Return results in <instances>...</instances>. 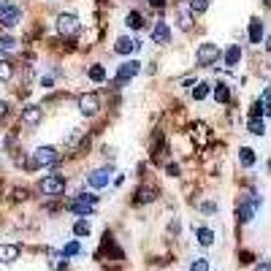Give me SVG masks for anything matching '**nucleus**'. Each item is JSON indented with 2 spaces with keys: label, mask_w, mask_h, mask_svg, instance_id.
Wrapping results in <instances>:
<instances>
[{
  "label": "nucleus",
  "mask_w": 271,
  "mask_h": 271,
  "mask_svg": "<svg viewBox=\"0 0 271 271\" xmlns=\"http://www.w3.org/2000/svg\"><path fill=\"white\" fill-rule=\"evenodd\" d=\"M125 25H128L130 30H141V27H144V16H141V11H130L128 16H125Z\"/></svg>",
  "instance_id": "412c9836"
},
{
  "label": "nucleus",
  "mask_w": 271,
  "mask_h": 271,
  "mask_svg": "<svg viewBox=\"0 0 271 271\" xmlns=\"http://www.w3.org/2000/svg\"><path fill=\"white\" fill-rule=\"evenodd\" d=\"M16 52V38L14 35H0V54Z\"/></svg>",
  "instance_id": "aec40b11"
},
{
  "label": "nucleus",
  "mask_w": 271,
  "mask_h": 271,
  "mask_svg": "<svg viewBox=\"0 0 271 271\" xmlns=\"http://www.w3.org/2000/svg\"><path fill=\"white\" fill-rule=\"evenodd\" d=\"M79 16L76 14H60L57 16V33L60 35H65V38H71V35H76L79 33Z\"/></svg>",
  "instance_id": "423d86ee"
},
{
  "label": "nucleus",
  "mask_w": 271,
  "mask_h": 271,
  "mask_svg": "<svg viewBox=\"0 0 271 271\" xmlns=\"http://www.w3.org/2000/svg\"><path fill=\"white\" fill-rule=\"evenodd\" d=\"M133 201L139 203V206H141V203H152V201H154V187L141 185L139 190H136V198H133Z\"/></svg>",
  "instance_id": "f3484780"
},
{
  "label": "nucleus",
  "mask_w": 271,
  "mask_h": 271,
  "mask_svg": "<svg viewBox=\"0 0 271 271\" xmlns=\"http://www.w3.org/2000/svg\"><path fill=\"white\" fill-rule=\"evenodd\" d=\"M87 76H90V79H92L95 84H101V82H106V68H103V65H92Z\"/></svg>",
  "instance_id": "a878e982"
},
{
  "label": "nucleus",
  "mask_w": 271,
  "mask_h": 271,
  "mask_svg": "<svg viewBox=\"0 0 271 271\" xmlns=\"http://www.w3.org/2000/svg\"><path fill=\"white\" fill-rule=\"evenodd\" d=\"M249 133H253V136H263L266 133V122L260 117H249Z\"/></svg>",
  "instance_id": "393cba45"
},
{
  "label": "nucleus",
  "mask_w": 271,
  "mask_h": 271,
  "mask_svg": "<svg viewBox=\"0 0 271 271\" xmlns=\"http://www.w3.org/2000/svg\"><path fill=\"white\" fill-rule=\"evenodd\" d=\"M111 168H95L92 173H87V185H90L92 190H101V187H106L111 182Z\"/></svg>",
  "instance_id": "6e6552de"
},
{
  "label": "nucleus",
  "mask_w": 271,
  "mask_h": 271,
  "mask_svg": "<svg viewBox=\"0 0 271 271\" xmlns=\"http://www.w3.org/2000/svg\"><path fill=\"white\" fill-rule=\"evenodd\" d=\"M255 160H258L255 149H249V147H241V149H239V163H241L244 168H253V166H255Z\"/></svg>",
  "instance_id": "a211bd4d"
},
{
  "label": "nucleus",
  "mask_w": 271,
  "mask_h": 271,
  "mask_svg": "<svg viewBox=\"0 0 271 271\" xmlns=\"http://www.w3.org/2000/svg\"><path fill=\"white\" fill-rule=\"evenodd\" d=\"M38 190H41L44 196H49V198L63 196V192H65V177H60V173H49V177H44V179H41Z\"/></svg>",
  "instance_id": "7ed1b4c3"
},
{
  "label": "nucleus",
  "mask_w": 271,
  "mask_h": 271,
  "mask_svg": "<svg viewBox=\"0 0 271 271\" xmlns=\"http://www.w3.org/2000/svg\"><path fill=\"white\" fill-rule=\"evenodd\" d=\"M209 8V0H190V8L187 11L192 14V16H198V14H203Z\"/></svg>",
  "instance_id": "bb28decb"
},
{
  "label": "nucleus",
  "mask_w": 271,
  "mask_h": 271,
  "mask_svg": "<svg viewBox=\"0 0 271 271\" xmlns=\"http://www.w3.org/2000/svg\"><path fill=\"white\" fill-rule=\"evenodd\" d=\"M255 271H271V263H268V260H260V266Z\"/></svg>",
  "instance_id": "f704fd0d"
},
{
  "label": "nucleus",
  "mask_w": 271,
  "mask_h": 271,
  "mask_svg": "<svg viewBox=\"0 0 271 271\" xmlns=\"http://www.w3.org/2000/svg\"><path fill=\"white\" fill-rule=\"evenodd\" d=\"M220 57H222V52H220L217 44H201L198 52H196V63L198 65H215Z\"/></svg>",
  "instance_id": "39448f33"
},
{
  "label": "nucleus",
  "mask_w": 271,
  "mask_h": 271,
  "mask_svg": "<svg viewBox=\"0 0 271 271\" xmlns=\"http://www.w3.org/2000/svg\"><path fill=\"white\" fill-rule=\"evenodd\" d=\"M258 206H260V196H255V192H247V198L239 203L236 215L241 222H253V217L258 215Z\"/></svg>",
  "instance_id": "20e7f679"
},
{
  "label": "nucleus",
  "mask_w": 271,
  "mask_h": 271,
  "mask_svg": "<svg viewBox=\"0 0 271 271\" xmlns=\"http://www.w3.org/2000/svg\"><path fill=\"white\" fill-rule=\"evenodd\" d=\"M190 271H209V260L206 258H196L190 263Z\"/></svg>",
  "instance_id": "2f4dec72"
},
{
  "label": "nucleus",
  "mask_w": 271,
  "mask_h": 271,
  "mask_svg": "<svg viewBox=\"0 0 271 271\" xmlns=\"http://www.w3.org/2000/svg\"><path fill=\"white\" fill-rule=\"evenodd\" d=\"M215 101H217V103H228V101H230V90H228V84H222V82L215 84Z\"/></svg>",
  "instance_id": "4be33fe9"
},
{
  "label": "nucleus",
  "mask_w": 271,
  "mask_h": 271,
  "mask_svg": "<svg viewBox=\"0 0 271 271\" xmlns=\"http://www.w3.org/2000/svg\"><path fill=\"white\" fill-rule=\"evenodd\" d=\"M73 236H79V239H84V236H90V222L87 220H79L73 225Z\"/></svg>",
  "instance_id": "c85d7f7f"
},
{
  "label": "nucleus",
  "mask_w": 271,
  "mask_h": 271,
  "mask_svg": "<svg viewBox=\"0 0 271 271\" xmlns=\"http://www.w3.org/2000/svg\"><path fill=\"white\" fill-rule=\"evenodd\" d=\"M266 35V27H263V22H260V19H253V22H249V41L253 44H260V38Z\"/></svg>",
  "instance_id": "6ab92c4d"
},
{
  "label": "nucleus",
  "mask_w": 271,
  "mask_h": 271,
  "mask_svg": "<svg viewBox=\"0 0 271 271\" xmlns=\"http://www.w3.org/2000/svg\"><path fill=\"white\" fill-rule=\"evenodd\" d=\"M19 249L16 244H0V263H14V260H19Z\"/></svg>",
  "instance_id": "4468645a"
},
{
  "label": "nucleus",
  "mask_w": 271,
  "mask_h": 271,
  "mask_svg": "<svg viewBox=\"0 0 271 271\" xmlns=\"http://www.w3.org/2000/svg\"><path fill=\"white\" fill-rule=\"evenodd\" d=\"M241 60V46L239 44H230L228 52H225V68H236Z\"/></svg>",
  "instance_id": "dca6fc26"
},
{
  "label": "nucleus",
  "mask_w": 271,
  "mask_h": 271,
  "mask_svg": "<svg viewBox=\"0 0 271 271\" xmlns=\"http://www.w3.org/2000/svg\"><path fill=\"white\" fill-rule=\"evenodd\" d=\"M95 203H98V196H92V192H79V196L68 203V209L84 220V217H90L92 211H95Z\"/></svg>",
  "instance_id": "f257e3e1"
},
{
  "label": "nucleus",
  "mask_w": 271,
  "mask_h": 271,
  "mask_svg": "<svg viewBox=\"0 0 271 271\" xmlns=\"http://www.w3.org/2000/svg\"><path fill=\"white\" fill-rule=\"evenodd\" d=\"M60 160V152L54 147H38L33 152V160L27 163V168H41V166H54V163Z\"/></svg>",
  "instance_id": "f03ea898"
},
{
  "label": "nucleus",
  "mask_w": 271,
  "mask_h": 271,
  "mask_svg": "<svg viewBox=\"0 0 271 271\" xmlns=\"http://www.w3.org/2000/svg\"><path fill=\"white\" fill-rule=\"evenodd\" d=\"M41 120H44V109H41V106L30 103V106H25V109H22V122H25V125L35 128V125L41 122Z\"/></svg>",
  "instance_id": "f8f14e48"
},
{
  "label": "nucleus",
  "mask_w": 271,
  "mask_h": 271,
  "mask_svg": "<svg viewBox=\"0 0 271 271\" xmlns=\"http://www.w3.org/2000/svg\"><path fill=\"white\" fill-rule=\"evenodd\" d=\"M141 71V63L139 60H125L120 68H117V84H125V82H130L136 73Z\"/></svg>",
  "instance_id": "9d476101"
},
{
  "label": "nucleus",
  "mask_w": 271,
  "mask_h": 271,
  "mask_svg": "<svg viewBox=\"0 0 271 271\" xmlns=\"http://www.w3.org/2000/svg\"><path fill=\"white\" fill-rule=\"evenodd\" d=\"M168 41H171V27H168V22H163V19H158V22L152 25V44L166 46Z\"/></svg>",
  "instance_id": "9b49d317"
},
{
  "label": "nucleus",
  "mask_w": 271,
  "mask_h": 271,
  "mask_svg": "<svg viewBox=\"0 0 271 271\" xmlns=\"http://www.w3.org/2000/svg\"><path fill=\"white\" fill-rule=\"evenodd\" d=\"M139 49H141V41H136V38H120L114 44V52L117 54H136Z\"/></svg>",
  "instance_id": "ddd939ff"
},
{
  "label": "nucleus",
  "mask_w": 271,
  "mask_h": 271,
  "mask_svg": "<svg viewBox=\"0 0 271 271\" xmlns=\"http://www.w3.org/2000/svg\"><path fill=\"white\" fill-rule=\"evenodd\" d=\"M179 27H182V30H190V27H192V14L187 11V8H182V11H179Z\"/></svg>",
  "instance_id": "c756f323"
},
{
  "label": "nucleus",
  "mask_w": 271,
  "mask_h": 271,
  "mask_svg": "<svg viewBox=\"0 0 271 271\" xmlns=\"http://www.w3.org/2000/svg\"><path fill=\"white\" fill-rule=\"evenodd\" d=\"M147 3H149L152 8H163V6H166V0H147Z\"/></svg>",
  "instance_id": "72a5a7b5"
},
{
  "label": "nucleus",
  "mask_w": 271,
  "mask_h": 271,
  "mask_svg": "<svg viewBox=\"0 0 271 271\" xmlns=\"http://www.w3.org/2000/svg\"><path fill=\"white\" fill-rule=\"evenodd\" d=\"M6 114H8V103L0 101V117H6Z\"/></svg>",
  "instance_id": "c9c22d12"
},
{
  "label": "nucleus",
  "mask_w": 271,
  "mask_h": 271,
  "mask_svg": "<svg viewBox=\"0 0 271 271\" xmlns=\"http://www.w3.org/2000/svg\"><path fill=\"white\" fill-rule=\"evenodd\" d=\"M14 76V65L8 60H0V82H11Z\"/></svg>",
  "instance_id": "cd10ccee"
},
{
  "label": "nucleus",
  "mask_w": 271,
  "mask_h": 271,
  "mask_svg": "<svg viewBox=\"0 0 271 271\" xmlns=\"http://www.w3.org/2000/svg\"><path fill=\"white\" fill-rule=\"evenodd\" d=\"M196 239H198L201 247H211V244H215V230L206 228V225H201V228H196Z\"/></svg>",
  "instance_id": "2eb2a0df"
},
{
  "label": "nucleus",
  "mask_w": 271,
  "mask_h": 271,
  "mask_svg": "<svg viewBox=\"0 0 271 271\" xmlns=\"http://www.w3.org/2000/svg\"><path fill=\"white\" fill-rule=\"evenodd\" d=\"M19 22H22V8H19V6H6L3 11H0V25L8 27V30L16 27Z\"/></svg>",
  "instance_id": "1a4fd4ad"
},
{
  "label": "nucleus",
  "mask_w": 271,
  "mask_h": 271,
  "mask_svg": "<svg viewBox=\"0 0 271 271\" xmlns=\"http://www.w3.org/2000/svg\"><path fill=\"white\" fill-rule=\"evenodd\" d=\"M79 253H82V244H79V239L68 241V244L63 247V258H73V255H79Z\"/></svg>",
  "instance_id": "b1692460"
},
{
  "label": "nucleus",
  "mask_w": 271,
  "mask_h": 271,
  "mask_svg": "<svg viewBox=\"0 0 271 271\" xmlns=\"http://www.w3.org/2000/svg\"><path fill=\"white\" fill-rule=\"evenodd\" d=\"M166 171H168V177H179V166H177V163H168Z\"/></svg>",
  "instance_id": "473e14b6"
},
{
  "label": "nucleus",
  "mask_w": 271,
  "mask_h": 271,
  "mask_svg": "<svg viewBox=\"0 0 271 271\" xmlns=\"http://www.w3.org/2000/svg\"><path fill=\"white\" fill-rule=\"evenodd\" d=\"M98 109H101V98H98L95 92L79 95V111L84 114V117H95V114H98Z\"/></svg>",
  "instance_id": "0eeeda50"
},
{
  "label": "nucleus",
  "mask_w": 271,
  "mask_h": 271,
  "mask_svg": "<svg viewBox=\"0 0 271 271\" xmlns=\"http://www.w3.org/2000/svg\"><path fill=\"white\" fill-rule=\"evenodd\" d=\"M206 95H209V84H206V82H198L196 90H192V98H196V101H203Z\"/></svg>",
  "instance_id": "7c9ffc66"
},
{
  "label": "nucleus",
  "mask_w": 271,
  "mask_h": 271,
  "mask_svg": "<svg viewBox=\"0 0 271 271\" xmlns=\"http://www.w3.org/2000/svg\"><path fill=\"white\" fill-rule=\"evenodd\" d=\"M65 263H68V258H63V253H49V266L54 268V271H63L65 268Z\"/></svg>",
  "instance_id": "5701e85b"
}]
</instances>
